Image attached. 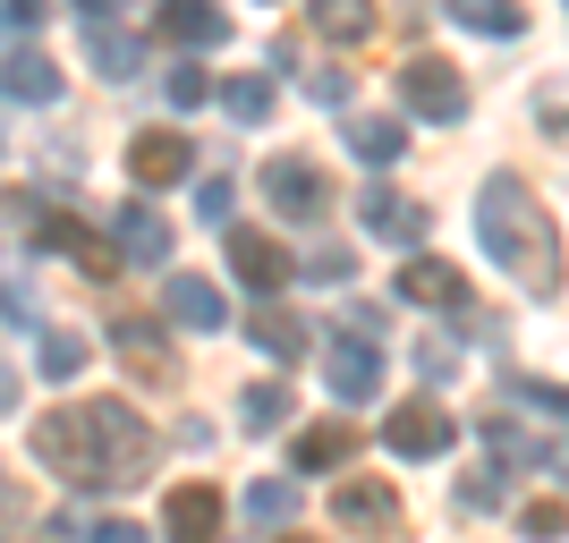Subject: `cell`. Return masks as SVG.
<instances>
[{"mask_svg":"<svg viewBox=\"0 0 569 543\" xmlns=\"http://www.w3.org/2000/svg\"><path fill=\"white\" fill-rule=\"evenodd\" d=\"M400 298L408 306H442V314H468V272L442 255H408L400 263Z\"/></svg>","mask_w":569,"mask_h":543,"instance_id":"cell-9","label":"cell"},{"mask_svg":"<svg viewBox=\"0 0 569 543\" xmlns=\"http://www.w3.org/2000/svg\"><path fill=\"white\" fill-rule=\"evenodd\" d=\"M162 535L170 543H221V493L213 484H179L162 501Z\"/></svg>","mask_w":569,"mask_h":543,"instance_id":"cell-12","label":"cell"},{"mask_svg":"<svg viewBox=\"0 0 569 543\" xmlns=\"http://www.w3.org/2000/svg\"><path fill=\"white\" fill-rule=\"evenodd\" d=\"M34 459H43L60 484L77 493H102V484H137L153 467V425H144L128 400H77L34 416Z\"/></svg>","mask_w":569,"mask_h":543,"instance_id":"cell-1","label":"cell"},{"mask_svg":"<svg viewBox=\"0 0 569 543\" xmlns=\"http://www.w3.org/2000/svg\"><path fill=\"white\" fill-rule=\"evenodd\" d=\"M400 102L417 119H468V77L451 69V60H433V51H417L400 69Z\"/></svg>","mask_w":569,"mask_h":543,"instance_id":"cell-3","label":"cell"},{"mask_svg":"<svg viewBox=\"0 0 569 543\" xmlns=\"http://www.w3.org/2000/svg\"><path fill=\"white\" fill-rule=\"evenodd\" d=\"M86 543H144V526H137V519H102Z\"/></svg>","mask_w":569,"mask_h":543,"instance_id":"cell-36","label":"cell"},{"mask_svg":"<svg viewBox=\"0 0 569 543\" xmlns=\"http://www.w3.org/2000/svg\"><path fill=\"white\" fill-rule=\"evenodd\" d=\"M43 374L51 382H77V374H86V340H77V331H43Z\"/></svg>","mask_w":569,"mask_h":543,"instance_id":"cell-27","label":"cell"},{"mask_svg":"<svg viewBox=\"0 0 569 543\" xmlns=\"http://www.w3.org/2000/svg\"><path fill=\"white\" fill-rule=\"evenodd\" d=\"M26 314H34V298L18 281H0V323H26Z\"/></svg>","mask_w":569,"mask_h":543,"instance_id":"cell-37","label":"cell"},{"mask_svg":"<svg viewBox=\"0 0 569 543\" xmlns=\"http://www.w3.org/2000/svg\"><path fill=\"white\" fill-rule=\"evenodd\" d=\"M230 272L256 289V298H281V289L298 281L289 247H281V238H263V230H230Z\"/></svg>","mask_w":569,"mask_h":543,"instance_id":"cell-8","label":"cell"},{"mask_svg":"<svg viewBox=\"0 0 569 543\" xmlns=\"http://www.w3.org/2000/svg\"><path fill=\"white\" fill-rule=\"evenodd\" d=\"M289 510H298V484H281V475H272V484H247V519H256V535L263 526H289Z\"/></svg>","mask_w":569,"mask_h":543,"instance_id":"cell-25","label":"cell"},{"mask_svg":"<svg viewBox=\"0 0 569 543\" xmlns=\"http://www.w3.org/2000/svg\"><path fill=\"white\" fill-rule=\"evenodd\" d=\"M0 144H9V137H0Z\"/></svg>","mask_w":569,"mask_h":543,"instance_id":"cell-40","label":"cell"},{"mask_svg":"<svg viewBox=\"0 0 569 543\" xmlns=\"http://www.w3.org/2000/svg\"><path fill=\"white\" fill-rule=\"evenodd\" d=\"M323 374H332V400L340 408H366L382 391V349H375V340H332Z\"/></svg>","mask_w":569,"mask_h":543,"instance_id":"cell-11","label":"cell"},{"mask_svg":"<svg viewBox=\"0 0 569 543\" xmlns=\"http://www.w3.org/2000/svg\"><path fill=\"white\" fill-rule=\"evenodd\" d=\"M196 213H204V221H230V179H204V195H196Z\"/></svg>","mask_w":569,"mask_h":543,"instance_id":"cell-35","label":"cell"},{"mask_svg":"<svg viewBox=\"0 0 569 543\" xmlns=\"http://www.w3.org/2000/svg\"><path fill=\"white\" fill-rule=\"evenodd\" d=\"M315 34H332V43H366L375 34V0H307Z\"/></svg>","mask_w":569,"mask_h":543,"instance_id":"cell-21","label":"cell"},{"mask_svg":"<svg viewBox=\"0 0 569 543\" xmlns=\"http://www.w3.org/2000/svg\"><path fill=\"white\" fill-rule=\"evenodd\" d=\"M86 60H94L102 77H119V86H128V77L144 69V43H137V34H119L111 18H86Z\"/></svg>","mask_w":569,"mask_h":543,"instance_id":"cell-18","label":"cell"},{"mask_svg":"<svg viewBox=\"0 0 569 543\" xmlns=\"http://www.w3.org/2000/svg\"><path fill=\"white\" fill-rule=\"evenodd\" d=\"M476 238H485V255H493L536 306L561 298V230H552V213L527 195V179L493 170V179L476 188Z\"/></svg>","mask_w":569,"mask_h":543,"instance_id":"cell-2","label":"cell"},{"mask_svg":"<svg viewBox=\"0 0 569 543\" xmlns=\"http://www.w3.org/2000/svg\"><path fill=\"white\" fill-rule=\"evenodd\" d=\"M307 94L323 102V111H340V102H349V69H315V77H307Z\"/></svg>","mask_w":569,"mask_h":543,"instance_id":"cell-32","label":"cell"},{"mask_svg":"<svg viewBox=\"0 0 569 543\" xmlns=\"http://www.w3.org/2000/svg\"><path fill=\"white\" fill-rule=\"evenodd\" d=\"M263 204L281 221H323V204H332V188H323V170L298 162V153H281V162H263Z\"/></svg>","mask_w":569,"mask_h":543,"instance_id":"cell-5","label":"cell"},{"mask_svg":"<svg viewBox=\"0 0 569 543\" xmlns=\"http://www.w3.org/2000/svg\"><path fill=\"white\" fill-rule=\"evenodd\" d=\"M382 442L400 450V459H442V450L459 442V416L451 408H433V400H408L382 416Z\"/></svg>","mask_w":569,"mask_h":543,"instance_id":"cell-7","label":"cell"},{"mask_svg":"<svg viewBox=\"0 0 569 543\" xmlns=\"http://www.w3.org/2000/svg\"><path fill=\"white\" fill-rule=\"evenodd\" d=\"M221 111H230L238 128H263V119H272V77H230V86H221Z\"/></svg>","mask_w":569,"mask_h":543,"instance_id":"cell-24","label":"cell"},{"mask_svg":"<svg viewBox=\"0 0 569 543\" xmlns=\"http://www.w3.org/2000/svg\"><path fill=\"white\" fill-rule=\"evenodd\" d=\"M247 331H256V349L281 356V365H298V356H307V340H315V331L298 323L289 306H272V298H256V323H247Z\"/></svg>","mask_w":569,"mask_h":543,"instance_id":"cell-20","label":"cell"},{"mask_svg":"<svg viewBox=\"0 0 569 543\" xmlns=\"http://www.w3.org/2000/svg\"><path fill=\"white\" fill-rule=\"evenodd\" d=\"M349 459H357V433L340 425V416H332V425H307V433H298V442H289V467H298V475L349 467Z\"/></svg>","mask_w":569,"mask_h":543,"instance_id":"cell-16","label":"cell"},{"mask_svg":"<svg viewBox=\"0 0 569 543\" xmlns=\"http://www.w3.org/2000/svg\"><path fill=\"white\" fill-rule=\"evenodd\" d=\"M510 400H519V408H545V416H561V425H569V382H510Z\"/></svg>","mask_w":569,"mask_h":543,"instance_id":"cell-28","label":"cell"},{"mask_svg":"<svg viewBox=\"0 0 569 543\" xmlns=\"http://www.w3.org/2000/svg\"><path fill=\"white\" fill-rule=\"evenodd\" d=\"M349 272H357V255H349V247H315V255H307V281H323V289H340Z\"/></svg>","mask_w":569,"mask_h":543,"instance_id":"cell-29","label":"cell"},{"mask_svg":"<svg viewBox=\"0 0 569 543\" xmlns=\"http://www.w3.org/2000/svg\"><path fill=\"white\" fill-rule=\"evenodd\" d=\"M204 94H213V77H204V69H170V102H179V111H196Z\"/></svg>","mask_w":569,"mask_h":543,"instance_id":"cell-31","label":"cell"},{"mask_svg":"<svg viewBox=\"0 0 569 543\" xmlns=\"http://www.w3.org/2000/svg\"><path fill=\"white\" fill-rule=\"evenodd\" d=\"M493 501H501V475L493 467L476 475V484H459V510H468V519H476V510H493Z\"/></svg>","mask_w":569,"mask_h":543,"instance_id":"cell-33","label":"cell"},{"mask_svg":"<svg viewBox=\"0 0 569 543\" xmlns=\"http://www.w3.org/2000/svg\"><path fill=\"white\" fill-rule=\"evenodd\" d=\"M451 18L476 26V34H501V43H510V34L527 26V9H519V0H451Z\"/></svg>","mask_w":569,"mask_h":543,"instance_id":"cell-23","label":"cell"},{"mask_svg":"<svg viewBox=\"0 0 569 543\" xmlns=\"http://www.w3.org/2000/svg\"><path fill=\"white\" fill-rule=\"evenodd\" d=\"M400 144H408L400 119H349V153H357V162L382 170V162H400Z\"/></svg>","mask_w":569,"mask_h":543,"instance_id":"cell-22","label":"cell"},{"mask_svg":"<svg viewBox=\"0 0 569 543\" xmlns=\"http://www.w3.org/2000/svg\"><path fill=\"white\" fill-rule=\"evenodd\" d=\"M188 170H196V137H170V128L128 137V179H137V188H170V179H188Z\"/></svg>","mask_w":569,"mask_h":543,"instance_id":"cell-10","label":"cell"},{"mask_svg":"<svg viewBox=\"0 0 569 543\" xmlns=\"http://www.w3.org/2000/svg\"><path fill=\"white\" fill-rule=\"evenodd\" d=\"M536 111H545V128H552V137L569 144V111H561V102H536Z\"/></svg>","mask_w":569,"mask_h":543,"instance_id":"cell-38","label":"cell"},{"mask_svg":"<svg viewBox=\"0 0 569 543\" xmlns=\"http://www.w3.org/2000/svg\"><path fill=\"white\" fill-rule=\"evenodd\" d=\"M519 526H527V535H569V510H561V501H527Z\"/></svg>","mask_w":569,"mask_h":543,"instance_id":"cell-30","label":"cell"},{"mask_svg":"<svg viewBox=\"0 0 569 543\" xmlns=\"http://www.w3.org/2000/svg\"><path fill=\"white\" fill-rule=\"evenodd\" d=\"M238 425H247V433H272V425H289V391H281V382H256V391L238 400Z\"/></svg>","mask_w":569,"mask_h":543,"instance_id":"cell-26","label":"cell"},{"mask_svg":"<svg viewBox=\"0 0 569 543\" xmlns=\"http://www.w3.org/2000/svg\"><path fill=\"white\" fill-rule=\"evenodd\" d=\"M170 323H179V331H221V323H230V306H221L213 281L179 272V281H170Z\"/></svg>","mask_w":569,"mask_h":543,"instance_id":"cell-19","label":"cell"},{"mask_svg":"<svg viewBox=\"0 0 569 543\" xmlns=\"http://www.w3.org/2000/svg\"><path fill=\"white\" fill-rule=\"evenodd\" d=\"M77 9H86V18H111V0H77Z\"/></svg>","mask_w":569,"mask_h":543,"instance_id":"cell-39","label":"cell"},{"mask_svg":"<svg viewBox=\"0 0 569 543\" xmlns=\"http://www.w3.org/2000/svg\"><path fill=\"white\" fill-rule=\"evenodd\" d=\"M357 221H366L382 247H417L433 213H426V204H408V195H391V188H366V195H357Z\"/></svg>","mask_w":569,"mask_h":543,"instance_id":"cell-13","label":"cell"},{"mask_svg":"<svg viewBox=\"0 0 569 543\" xmlns=\"http://www.w3.org/2000/svg\"><path fill=\"white\" fill-rule=\"evenodd\" d=\"M0 94H9V102H60V60H43V51H9V60H0Z\"/></svg>","mask_w":569,"mask_h":543,"instance_id":"cell-17","label":"cell"},{"mask_svg":"<svg viewBox=\"0 0 569 543\" xmlns=\"http://www.w3.org/2000/svg\"><path fill=\"white\" fill-rule=\"evenodd\" d=\"M162 43H179V51H213V43H230V18H221L213 0H162Z\"/></svg>","mask_w":569,"mask_h":543,"instance_id":"cell-14","label":"cell"},{"mask_svg":"<svg viewBox=\"0 0 569 543\" xmlns=\"http://www.w3.org/2000/svg\"><path fill=\"white\" fill-rule=\"evenodd\" d=\"M111 247L128 263H170V221L153 213V204H119V221H111Z\"/></svg>","mask_w":569,"mask_h":543,"instance_id":"cell-15","label":"cell"},{"mask_svg":"<svg viewBox=\"0 0 569 543\" xmlns=\"http://www.w3.org/2000/svg\"><path fill=\"white\" fill-rule=\"evenodd\" d=\"M332 519L349 526V535H400V484H382V475H340Z\"/></svg>","mask_w":569,"mask_h":543,"instance_id":"cell-4","label":"cell"},{"mask_svg":"<svg viewBox=\"0 0 569 543\" xmlns=\"http://www.w3.org/2000/svg\"><path fill=\"white\" fill-rule=\"evenodd\" d=\"M111 349H119V365H128L144 391H170V382H179V356H170L162 323H144V314H119V323H111Z\"/></svg>","mask_w":569,"mask_h":543,"instance_id":"cell-6","label":"cell"},{"mask_svg":"<svg viewBox=\"0 0 569 543\" xmlns=\"http://www.w3.org/2000/svg\"><path fill=\"white\" fill-rule=\"evenodd\" d=\"M18 526H26V493H18V484H9V475H0V543L18 535Z\"/></svg>","mask_w":569,"mask_h":543,"instance_id":"cell-34","label":"cell"}]
</instances>
